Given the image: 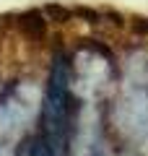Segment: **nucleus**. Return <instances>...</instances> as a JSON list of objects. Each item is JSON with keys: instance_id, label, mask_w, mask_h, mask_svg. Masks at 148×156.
<instances>
[{"instance_id": "nucleus-1", "label": "nucleus", "mask_w": 148, "mask_h": 156, "mask_svg": "<svg viewBox=\"0 0 148 156\" xmlns=\"http://www.w3.org/2000/svg\"><path fill=\"white\" fill-rule=\"evenodd\" d=\"M104 128L130 156H148V44L143 37L120 52L117 83L104 107Z\"/></svg>"}, {"instance_id": "nucleus-3", "label": "nucleus", "mask_w": 148, "mask_h": 156, "mask_svg": "<svg viewBox=\"0 0 148 156\" xmlns=\"http://www.w3.org/2000/svg\"><path fill=\"white\" fill-rule=\"evenodd\" d=\"M11 156H55V154L49 151V146L44 143V140L39 138V133L34 130V133L23 135V138L18 140V146L13 148Z\"/></svg>"}, {"instance_id": "nucleus-4", "label": "nucleus", "mask_w": 148, "mask_h": 156, "mask_svg": "<svg viewBox=\"0 0 148 156\" xmlns=\"http://www.w3.org/2000/svg\"><path fill=\"white\" fill-rule=\"evenodd\" d=\"M86 156H130V154H127V151H122L120 146H117L115 140L107 135V130H104V133L93 140V146L86 151Z\"/></svg>"}, {"instance_id": "nucleus-2", "label": "nucleus", "mask_w": 148, "mask_h": 156, "mask_svg": "<svg viewBox=\"0 0 148 156\" xmlns=\"http://www.w3.org/2000/svg\"><path fill=\"white\" fill-rule=\"evenodd\" d=\"M81 101L73 91V68L70 52L57 47L49 57L47 81L39 99V120L37 133L55 156H70L73 135H76Z\"/></svg>"}]
</instances>
